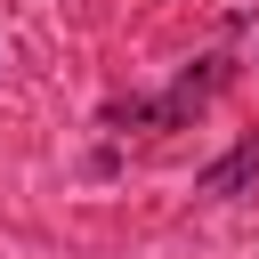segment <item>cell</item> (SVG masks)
I'll use <instances>...</instances> for the list:
<instances>
[{
  "mask_svg": "<svg viewBox=\"0 0 259 259\" xmlns=\"http://www.w3.org/2000/svg\"><path fill=\"white\" fill-rule=\"evenodd\" d=\"M227 81H235V57L210 49V57H194L162 97H113V105H105V130H121V138H130V130H186V121H194Z\"/></svg>",
  "mask_w": 259,
  "mask_h": 259,
  "instance_id": "cell-1",
  "label": "cell"
},
{
  "mask_svg": "<svg viewBox=\"0 0 259 259\" xmlns=\"http://www.w3.org/2000/svg\"><path fill=\"white\" fill-rule=\"evenodd\" d=\"M251 186H259V130H243L219 162L194 170V194H202V202H235V194H251Z\"/></svg>",
  "mask_w": 259,
  "mask_h": 259,
  "instance_id": "cell-2",
  "label": "cell"
}]
</instances>
